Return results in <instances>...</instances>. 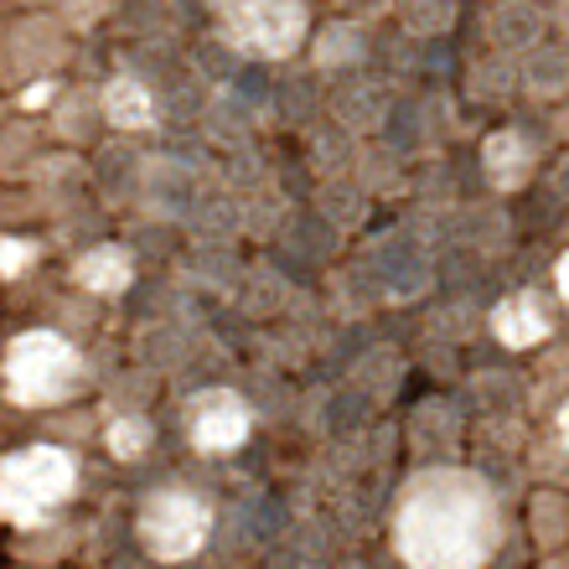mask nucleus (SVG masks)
Masks as SVG:
<instances>
[{"instance_id":"obj_4","label":"nucleus","mask_w":569,"mask_h":569,"mask_svg":"<svg viewBox=\"0 0 569 569\" xmlns=\"http://www.w3.org/2000/svg\"><path fill=\"white\" fill-rule=\"evenodd\" d=\"M321 99H327V78L316 73L311 62H300V68H280V73H274L270 104H274V114H280L284 124H311L316 109H321Z\"/></svg>"},{"instance_id":"obj_9","label":"nucleus","mask_w":569,"mask_h":569,"mask_svg":"<svg viewBox=\"0 0 569 569\" xmlns=\"http://www.w3.org/2000/svg\"><path fill=\"white\" fill-rule=\"evenodd\" d=\"M383 146L393 150V156H409V150H420V140H425V104L420 99H393L389 104V114H383Z\"/></svg>"},{"instance_id":"obj_7","label":"nucleus","mask_w":569,"mask_h":569,"mask_svg":"<svg viewBox=\"0 0 569 569\" xmlns=\"http://www.w3.org/2000/svg\"><path fill=\"white\" fill-rule=\"evenodd\" d=\"M393 16L409 42H446L461 21V0H399Z\"/></svg>"},{"instance_id":"obj_5","label":"nucleus","mask_w":569,"mask_h":569,"mask_svg":"<svg viewBox=\"0 0 569 569\" xmlns=\"http://www.w3.org/2000/svg\"><path fill=\"white\" fill-rule=\"evenodd\" d=\"M518 78L533 99H565L569 93V42H539L518 62Z\"/></svg>"},{"instance_id":"obj_11","label":"nucleus","mask_w":569,"mask_h":569,"mask_svg":"<svg viewBox=\"0 0 569 569\" xmlns=\"http://www.w3.org/2000/svg\"><path fill=\"white\" fill-rule=\"evenodd\" d=\"M228 93H233L239 104H249V109H264V104H270V93H274V68H270V62L243 58L239 73L228 78Z\"/></svg>"},{"instance_id":"obj_3","label":"nucleus","mask_w":569,"mask_h":569,"mask_svg":"<svg viewBox=\"0 0 569 569\" xmlns=\"http://www.w3.org/2000/svg\"><path fill=\"white\" fill-rule=\"evenodd\" d=\"M543 31H549V11L539 0H497L487 16V37L497 52H528L543 42Z\"/></svg>"},{"instance_id":"obj_1","label":"nucleus","mask_w":569,"mask_h":569,"mask_svg":"<svg viewBox=\"0 0 569 569\" xmlns=\"http://www.w3.org/2000/svg\"><path fill=\"white\" fill-rule=\"evenodd\" d=\"M327 104L337 114L342 130H378L383 114H389L393 93H389V78L378 68H358V73H337L327 78Z\"/></svg>"},{"instance_id":"obj_10","label":"nucleus","mask_w":569,"mask_h":569,"mask_svg":"<svg viewBox=\"0 0 569 569\" xmlns=\"http://www.w3.org/2000/svg\"><path fill=\"white\" fill-rule=\"evenodd\" d=\"M239 52L223 42V37H202V42L192 47V58H187V68H192L202 83H212V89H228V78L239 73Z\"/></svg>"},{"instance_id":"obj_8","label":"nucleus","mask_w":569,"mask_h":569,"mask_svg":"<svg viewBox=\"0 0 569 569\" xmlns=\"http://www.w3.org/2000/svg\"><path fill=\"white\" fill-rule=\"evenodd\" d=\"M512 89H523L512 52H487V58H477L466 68V93H471L477 104H508Z\"/></svg>"},{"instance_id":"obj_6","label":"nucleus","mask_w":569,"mask_h":569,"mask_svg":"<svg viewBox=\"0 0 569 569\" xmlns=\"http://www.w3.org/2000/svg\"><path fill=\"white\" fill-rule=\"evenodd\" d=\"M425 270H430V259H425V243L415 233H389L383 249H378V280L409 296V290H420L425 284Z\"/></svg>"},{"instance_id":"obj_12","label":"nucleus","mask_w":569,"mask_h":569,"mask_svg":"<svg viewBox=\"0 0 569 569\" xmlns=\"http://www.w3.org/2000/svg\"><path fill=\"white\" fill-rule=\"evenodd\" d=\"M393 6H399V0H331V11L337 16H352V21H368V27H378Z\"/></svg>"},{"instance_id":"obj_13","label":"nucleus","mask_w":569,"mask_h":569,"mask_svg":"<svg viewBox=\"0 0 569 569\" xmlns=\"http://www.w3.org/2000/svg\"><path fill=\"white\" fill-rule=\"evenodd\" d=\"M555 187H559V197H569V161L555 171Z\"/></svg>"},{"instance_id":"obj_2","label":"nucleus","mask_w":569,"mask_h":569,"mask_svg":"<svg viewBox=\"0 0 569 569\" xmlns=\"http://www.w3.org/2000/svg\"><path fill=\"white\" fill-rule=\"evenodd\" d=\"M311 68L321 78L373 68V27H368V21H352V16H331L311 42Z\"/></svg>"}]
</instances>
